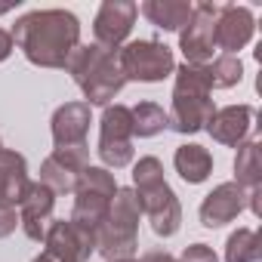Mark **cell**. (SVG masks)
Wrapping results in <instances>:
<instances>
[{
	"label": "cell",
	"mask_w": 262,
	"mask_h": 262,
	"mask_svg": "<svg viewBox=\"0 0 262 262\" xmlns=\"http://www.w3.org/2000/svg\"><path fill=\"white\" fill-rule=\"evenodd\" d=\"M13 43L37 68H65L80 47V19L68 10H34L16 19Z\"/></svg>",
	"instance_id": "1"
},
{
	"label": "cell",
	"mask_w": 262,
	"mask_h": 262,
	"mask_svg": "<svg viewBox=\"0 0 262 262\" xmlns=\"http://www.w3.org/2000/svg\"><path fill=\"white\" fill-rule=\"evenodd\" d=\"M176 86H173V105L167 111V126L176 133L188 136L207 126L213 117V80H210V62L207 65H191L182 62L176 65Z\"/></svg>",
	"instance_id": "2"
},
{
	"label": "cell",
	"mask_w": 262,
	"mask_h": 262,
	"mask_svg": "<svg viewBox=\"0 0 262 262\" xmlns=\"http://www.w3.org/2000/svg\"><path fill=\"white\" fill-rule=\"evenodd\" d=\"M133 191L139 198L142 216H148L158 237H173L182 228V207L170 182L164 179V164L155 155H145L133 164Z\"/></svg>",
	"instance_id": "3"
},
{
	"label": "cell",
	"mask_w": 262,
	"mask_h": 262,
	"mask_svg": "<svg viewBox=\"0 0 262 262\" xmlns=\"http://www.w3.org/2000/svg\"><path fill=\"white\" fill-rule=\"evenodd\" d=\"M65 68H68L71 80L80 86V93H83L90 108L93 105H105L108 108L111 99L126 83V77H123V71L117 65V53H111V50H105L99 43H80L71 53Z\"/></svg>",
	"instance_id": "4"
},
{
	"label": "cell",
	"mask_w": 262,
	"mask_h": 262,
	"mask_svg": "<svg viewBox=\"0 0 262 262\" xmlns=\"http://www.w3.org/2000/svg\"><path fill=\"white\" fill-rule=\"evenodd\" d=\"M139 219L142 207L133 188H117L105 222L96 231V250L105 262H120V259H133L139 247Z\"/></svg>",
	"instance_id": "5"
},
{
	"label": "cell",
	"mask_w": 262,
	"mask_h": 262,
	"mask_svg": "<svg viewBox=\"0 0 262 262\" xmlns=\"http://www.w3.org/2000/svg\"><path fill=\"white\" fill-rule=\"evenodd\" d=\"M117 182L105 167H86L77 188H74V210H71V222L77 228H83L86 234L96 237L99 225L108 216V207L117 194Z\"/></svg>",
	"instance_id": "6"
},
{
	"label": "cell",
	"mask_w": 262,
	"mask_h": 262,
	"mask_svg": "<svg viewBox=\"0 0 262 262\" xmlns=\"http://www.w3.org/2000/svg\"><path fill=\"white\" fill-rule=\"evenodd\" d=\"M117 65L126 80L158 83L176 71L173 50L161 40H126L117 50Z\"/></svg>",
	"instance_id": "7"
},
{
	"label": "cell",
	"mask_w": 262,
	"mask_h": 262,
	"mask_svg": "<svg viewBox=\"0 0 262 262\" xmlns=\"http://www.w3.org/2000/svg\"><path fill=\"white\" fill-rule=\"evenodd\" d=\"M99 158L105 170H123L133 164V114L126 105H108L99 120Z\"/></svg>",
	"instance_id": "8"
},
{
	"label": "cell",
	"mask_w": 262,
	"mask_h": 262,
	"mask_svg": "<svg viewBox=\"0 0 262 262\" xmlns=\"http://www.w3.org/2000/svg\"><path fill=\"white\" fill-rule=\"evenodd\" d=\"M219 7L222 4H210V0L207 4H194L188 25L179 31V50H182L185 62L207 65L213 59V50H216L213 25H216V16H219Z\"/></svg>",
	"instance_id": "9"
},
{
	"label": "cell",
	"mask_w": 262,
	"mask_h": 262,
	"mask_svg": "<svg viewBox=\"0 0 262 262\" xmlns=\"http://www.w3.org/2000/svg\"><path fill=\"white\" fill-rule=\"evenodd\" d=\"M136 16H139V7L133 4V0H105V4L99 7L96 19H93V37L99 47L117 53L129 31H133L136 25Z\"/></svg>",
	"instance_id": "10"
},
{
	"label": "cell",
	"mask_w": 262,
	"mask_h": 262,
	"mask_svg": "<svg viewBox=\"0 0 262 262\" xmlns=\"http://www.w3.org/2000/svg\"><path fill=\"white\" fill-rule=\"evenodd\" d=\"M86 167H90V145L53 148V155L40 164V182L53 194H68V191L77 188Z\"/></svg>",
	"instance_id": "11"
},
{
	"label": "cell",
	"mask_w": 262,
	"mask_h": 262,
	"mask_svg": "<svg viewBox=\"0 0 262 262\" xmlns=\"http://www.w3.org/2000/svg\"><path fill=\"white\" fill-rule=\"evenodd\" d=\"M43 253L56 262H86L90 253H96V237L77 228L71 219H53L43 234Z\"/></svg>",
	"instance_id": "12"
},
{
	"label": "cell",
	"mask_w": 262,
	"mask_h": 262,
	"mask_svg": "<svg viewBox=\"0 0 262 262\" xmlns=\"http://www.w3.org/2000/svg\"><path fill=\"white\" fill-rule=\"evenodd\" d=\"M256 34V19L250 7H237V4H222L216 25H213V40L216 50H222V56H234L237 50H244Z\"/></svg>",
	"instance_id": "13"
},
{
	"label": "cell",
	"mask_w": 262,
	"mask_h": 262,
	"mask_svg": "<svg viewBox=\"0 0 262 262\" xmlns=\"http://www.w3.org/2000/svg\"><path fill=\"white\" fill-rule=\"evenodd\" d=\"M244 210H247V188H241L237 182H222L201 201V225L222 228L234 222Z\"/></svg>",
	"instance_id": "14"
},
{
	"label": "cell",
	"mask_w": 262,
	"mask_h": 262,
	"mask_svg": "<svg viewBox=\"0 0 262 262\" xmlns=\"http://www.w3.org/2000/svg\"><path fill=\"white\" fill-rule=\"evenodd\" d=\"M90 123H93V114H90V105L86 102H65V105H59L53 111V120H50L56 148L86 145Z\"/></svg>",
	"instance_id": "15"
},
{
	"label": "cell",
	"mask_w": 262,
	"mask_h": 262,
	"mask_svg": "<svg viewBox=\"0 0 262 262\" xmlns=\"http://www.w3.org/2000/svg\"><path fill=\"white\" fill-rule=\"evenodd\" d=\"M53 210H56V194L43 185V182H31L22 204H19V225L31 241H43L50 222H53Z\"/></svg>",
	"instance_id": "16"
},
{
	"label": "cell",
	"mask_w": 262,
	"mask_h": 262,
	"mask_svg": "<svg viewBox=\"0 0 262 262\" xmlns=\"http://www.w3.org/2000/svg\"><path fill=\"white\" fill-rule=\"evenodd\" d=\"M253 117H256V108L253 105H225V108H216L213 117L207 120V133L219 142V145H231L237 148L253 129Z\"/></svg>",
	"instance_id": "17"
},
{
	"label": "cell",
	"mask_w": 262,
	"mask_h": 262,
	"mask_svg": "<svg viewBox=\"0 0 262 262\" xmlns=\"http://www.w3.org/2000/svg\"><path fill=\"white\" fill-rule=\"evenodd\" d=\"M31 179H28V164L19 151L0 148V204L19 207L25 191H28Z\"/></svg>",
	"instance_id": "18"
},
{
	"label": "cell",
	"mask_w": 262,
	"mask_h": 262,
	"mask_svg": "<svg viewBox=\"0 0 262 262\" xmlns=\"http://www.w3.org/2000/svg\"><path fill=\"white\" fill-rule=\"evenodd\" d=\"M191 0H145L142 16L161 31H182L191 19Z\"/></svg>",
	"instance_id": "19"
},
{
	"label": "cell",
	"mask_w": 262,
	"mask_h": 262,
	"mask_svg": "<svg viewBox=\"0 0 262 262\" xmlns=\"http://www.w3.org/2000/svg\"><path fill=\"white\" fill-rule=\"evenodd\" d=\"M173 167H176V173H179L188 185H201V182H207L210 173H213V155H210L204 145H198V142H185V145L176 148Z\"/></svg>",
	"instance_id": "20"
},
{
	"label": "cell",
	"mask_w": 262,
	"mask_h": 262,
	"mask_svg": "<svg viewBox=\"0 0 262 262\" xmlns=\"http://www.w3.org/2000/svg\"><path fill=\"white\" fill-rule=\"evenodd\" d=\"M234 182L247 191L262 185V151L259 139H244L234 155Z\"/></svg>",
	"instance_id": "21"
},
{
	"label": "cell",
	"mask_w": 262,
	"mask_h": 262,
	"mask_svg": "<svg viewBox=\"0 0 262 262\" xmlns=\"http://www.w3.org/2000/svg\"><path fill=\"white\" fill-rule=\"evenodd\" d=\"M129 114H133V136L139 139H151L167 129V111L158 102H139L129 108Z\"/></svg>",
	"instance_id": "22"
},
{
	"label": "cell",
	"mask_w": 262,
	"mask_h": 262,
	"mask_svg": "<svg viewBox=\"0 0 262 262\" xmlns=\"http://www.w3.org/2000/svg\"><path fill=\"white\" fill-rule=\"evenodd\" d=\"M262 259V241L253 228H237L225 241V262H259Z\"/></svg>",
	"instance_id": "23"
},
{
	"label": "cell",
	"mask_w": 262,
	"mask_h": 262,
	"mask_svg": "<svg viewBox=\"0 0 262 262\" xmlns=\"http://www.w3.org/2000/svg\"><path fill=\"white\" fill-rule=\"evenodd\" d=\"M244 77V65L237 56H216L210 62V80H213V90H231L237 86Z\"/></svg>",
	"instance_id": "24"
},
{
	"label": "cell",
	"mask_w": 262,
	"mask_h": 262,
	"mask_svg": "<svg viewBox=\"0 0 262 262\" xmlns=\"http://www.w3.org/2000/svg\"><path fill=\"white\" fill-rule=\"evenodd\" d=\"M179 262H219V256H216L213 247H207V244H191V247L182 250Z\"/></svg>",
	"instance_id": "25"
},
{
	"label": "cell",
	"mask_w": 262,
	"mask_h": 262,
	"mask_svg": "<svg viewBox=\"0 0 262 262\" xmlns=\"http://www.w3.org/2000/svg\"><path fill=\"white\" fill-rule=\"evenodd\" d=\"M19 225V213L10 204H0V237H10Z\"/></svg>",
	"instance_id": "26"
},
{
	"label": "cell",
	"mask_w": 262,
	"mask_h": 262,
	"mask_svg": "<svg viewBox=\"0 0 262 262\" xmlns=\"http://www.w3.org/2000/svg\"><path fill=\"white\" fill-rule=\"evenodd\" d=\"M13 50H16V43H13V34L0 28V62H7V59L13 56Z\"/></svg>",
	"instance_id": "27"
},
{
	"label": "cell",
	"mask_w": 262,
	"mask_h": 262,
	"mask_svg": "<svg viewBox=\"0 0 262 262\" xmlns=\"http://www.w3.org/2000/svg\"><path fill=\"white\" fill-rule=\"evenodd\" d=\"M139 262H179V259H176V256H170L167 250H148Z\"/></svg>",
	"instance_id": "28"
},
{
	"label": "cell",
	"mask_w": 262,
	"mask_h": 262,
	"mask_svg": "<svg viewBox=\"0 0 262 262\" xmlns=\"http://www.w3.org/2000/svg\"><path fill=\"white\" fill-rule=\"evenodd\" d=\"M31 262H56V259H53V256H47V253H40V256H34Z\"/></svg>",
	"instance_id": "29"
},
{
	"label": "cell",
	"mask_w": 262,
	"mask_h": 262,
	"mask_svg": "<svg viewBox=\"0 0 262 262\" xmlns=\"http://www.w3.org/2000/svg\"><path fill=\"white\" fill-rule=\"evenodd\" d=\"M7 13H13V7H0V16H7Z\"/></svg>",
	"instance_id": "30"
},
{
	"label": "cell",
	"mask_w": 262,
	"mask_h": 262,
	"mask_svg": "<svg viewBox=\"0 0 262 262\" xmlns=\"http://www.w3.org/2000/svg\"><path fill=\"white\" fill-rule=\"evenodd\" d=\"M120 262H139V259H120Z\"/></svg>",
	"instance_id": "31"
},
{
	"label": "cell",
	"mask_w": 262,
	"mask_h": 262,
	"mask_svg": "<svg viewBox=\"0 0 262 262\" xmlns=\"http://www.w3.org/2000/svg\"><path fill=\"white\" fill-rule=\"evenodd\" d=\"M0 148H4V142H0Z\"/></svg>",
	"instance_id": "32"
}]
</instances>
